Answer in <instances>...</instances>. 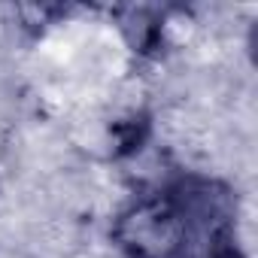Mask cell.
<instances>
[{
	"instance_id": "7a4b0ae2",
	"label": "cell",
	"mask_w": 258,
	"mask_h": 258,
	"mask_svg": "<svg viewBox=\"0 0 258 258\" xmlns=\"http://www.w3.org/2000/svg\"><path fill=\"white\" fill-rule=\"evenodd\" d=\"M210 258H246L234 243H225V240H216L213 249H210Z\"/></svg>"
},
{
	"instance_id": "6da1fadb",
	"label": "cell",
	"mask_w": 258,
	"mask_h": 258,
	"mask_svg": "<svg viewBox=\"0 0 258 258\" xmlns=\"http://www.w3.org/2000/svg\"><path fill=\"white\" fill-rule=\"evenodd\" d=\"M225 213V191L191 179L127 204L112 222V240L124 258H188L198 234Z\"/></svg>"
}]
</instances>
